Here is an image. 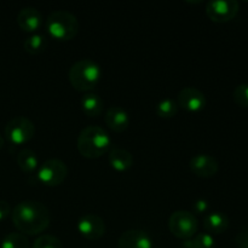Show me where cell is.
I'll use <instances>...</instances> for the list:
<instances>
[{
	"label": "cell",
	"mask_w": 248,
	"mask_h": 248,
	"mask_svg": "<svg viewBox=\"0 0 248 248\" xmlns=\"http://www.w3.org/2000/svg\"><path fill=\"white\" fill-rule=\"evenodd\" d=\"M208 210V202L203 199H199L194 203V211L196 213H205Z\"/></svg>",
	"instance_id": "27"
},
{
	"label": "cell",
	"mask_w": 248,
	"mask_h": 248,
	"mask_svg": "<svg viewBox=\"0 0 248 248\" xmlns=\"http://www.w3.org/2000/svg\"><path fill=\"white\" fill-rule=\"evenodd\" d=\"M104 121L110 130L124 132L130 126V116L124 108L119 106L109 107L104 114Z\"/></svg>",
	"instance_id": "13"
},
{
	"label": "cell",
	"mask_w": 248,
	"mask_h": 248,
	"mask_svg": "<svg viewBox=\"0 0 248 248\" xmlns=\"http://www.w3.org/2000/svg\"><path fill=\"white\" fill-rule=\"evenodd\" d=\"M206 103H207V99H206L205 93L196 87L186 86L178 92L177 104L178 107H182L184 110L190 111V113H199L205 108Z\"/></svg>",
	"instance_id": "9"
},
{
	"label": "cell",
	"mask_w": 248,
	"mask_h": 248,
	"mask_svg": "<svg viewBox=\"0 0 248 248\" xmlns=\"http://www.w3.org/2000/svg\"><path fill=\"white\" fill-rule=\"evenodd\" d=\"M4 144H5V140H4V137H2V136L0 135V149H1V148L4 147Z\"/></svg>",
	"instance_id": "28"
},
{
	"label": "cell",
	"mask_w": 248,
	"mask_h": 248,
	"mask_svg": "<svg viewBox=\"0 0 248 248\" xmlns=\"http://www.w3.org/2000/svg\"><path fill=\"white\" fill-rule=\"evenodd\" d=\"M118 248H153V239L145 230L128 229L119 237Z\"/></svg>",
	"instance_id": "12"
},
{
	"label": "cell",
	"mask_w": 248,
	"mask_h": 248,
	"mask_svg": "<svg viewBox=\"0 0 248 248\" xmlns=\"http://www.w3.org/2000/svg\"><path fill=\"white\" fill-rule=\"evenodd\" d=\"M169 229L178 239H191L199 230V220L190 211H174L169 218Z\"/></svg>",
	"instance_id": "5"
},
{
	"label": "cell",
	"mask_w": 248,
	"mask_h": 248,
	"mask_svg": "<svg viewBox=\"0 0 248 248\" xmlns=\"http://www.w3.org/2000/svg\"><path fill=\"white\" fill-rule=\"evenodd\" d=\"M47 46V40L41 34H33L24 40L23 47L31 55H38L43 52Z\"/></svg>",
	"instance_id": "20"
},
{
	"label": "cell",
	"mask_w": 248,
	"mask_h": 248,
	"mask_svg": "<svg viewBox=\"0 0 248 248\" xmlns=\"http://www.w3.org/2000/svg\"><path fill=\"white\" fill-rule=\"evenodd\" d=\"M17 165L27 174H33L39 169V160L31 149H22L17 154Z\"/></svg>",
	"instance_id": "18"
},
{
	"label": "cell",
	"mask_w": 248,
	"mask_h": 248,
	"mask_svg": "<svg viewBox=\"0 0 248 248\" xmlns=\"http://www.w3.org/2000/svg\"><path fill=\"white\" fill-rule=\"evenodd\" d=\"M35 135V125L26 116H15L5 126V136L11 144L21 145Z\"/></svg>",
	"instance_id": "6"
},
{
	"label": "cell",
	"mask_w": 248,
	"mask_h": 248,
	"mask_svg": "<svg viewBox=\"0 0 248 248\" xmlns=\"http://www.w3.org/2000/svg\"><path fill=\"white\" fill-rule=\"evenodd\" d=\"M78 150L87 159H97L109 152L111 147V138L103 127L90 125L82 128L78 136Z\"/></svg>",
	"instance_id": "2"
},
{
	"label": "cell",
	"mask_w": 248,
	"mask_h": 248,
	"mask_svg": "<svg viewBox=\"0 0 248 248\" xmlns=\"http://www.w3.org/2000/svg\"><path fill=\"white\" fill-rule=\"evenodd\" d=\"M236 245L239 248H248V229H242L236 235Z\"/></svg>",
	"instance_id": "25"
},
{
	"label": "cell",
	"mask_w": 248,
	"mask_h": 248,
	"mask_svg": "<svg viewBox=\"0 0 248 248\" xmlns=\"http://www.w3.org/2000/svg\"><path fill=\"white\" fill-rule=\"evenodd\" d=\"M178 104L177 101L172 98H165L162 101H160L156 106V113L157 115L161 116V118L170 119L173 118L178 113Z\"/></svg>",
	"instance_id": "22"
},
{
	"label": "cell",
	"mask_w": 248,
	"mask_h": 248,
	"mask_svg": "<svg viewBox=\"0 0 248 248\" xmlns=\"http://www.w3.org/2000/svg\"><path fill=\"white\" fill-rule=\"evenodd\" d=\"M230 224L229 217L223 212H211L203 218V228L208 234H223Z\"/></svg>",
	"instance_id": "16"
},
{
	"label": "cell",
	"mask_w": 248,
	"mask_h": 248,
	"mask_svg": "<svg viewBox=\"0 0 248 248\" xmlns=\"http://www.w3.org/2000/svg\"><path fill=\"white\" fill-rule=\"evenodd\" d=\"M102 77V69L97 62L90 58H84L70 67L68 78L78 91H90L98 84L99 79Z\"/></svg>",
	"instance_id": "3"
},
{
	"label": "cell",
	"mask_w": 248,
	"mask_h": 248,
	"mask_svg": "<svg viewBox=\"0 0 248 248\" xmlns=\"http://www.w3.org/2000/svg\"><path fill=\"white\" fill-rule=\"evenodd\" d=\"M11 213V207L10 203L5 200H0V222L4 220L7 216Z\"/></svg>",
	"instance_id": "26"
},
{
	"label": "cell",
	"mask_w": 248,
	"mask_h": 248,
	"mask_svg": "<svg viewBox=\"0 0 248 248\" xmlns=\"http://www.w3.org/2000/svg\"><path fill=\"white\" fill-rule=\"evenodd\" d=\"M109 165L113 167L115 171L124 172L127 171L132 167L133 165V156L128 150L124 149V148L115 147L110 149L108 155Z\"/></svg>",
	"instance_id": "15"
},
{
	"label": "cell",
	"mask_w": 248,
	"mask_h": 248,
	"mask_svg": "<svg viewBox=\"0 0 248 248\" xmlns=\"http://www.w3.org/2000/svg\"><path fill=\"white\" fill-rule=\"evenodd\" d=\"M240 10V4L236 0H212L207 2L206 14L213 22L224 23L235 18Z\"/></svg>",
	"instance_id": "8"
},
{
	"label": "cell",
	"mask_w": 248,
	"mask_h": 248,
	"mask_svg": "<svg viewBox=\"0 0 248 248\" xmlns=\"http://www.w3.org/2000/svg\"><path fill=\"white\" fill-rule=\"evenodd\" d=\"M191 172L201 178H210L217 174L219 170V164L210 154H196L194 155L189 162Z\"/></svg>",
	"instance_id": "11"
},
{
	"label": "cell",
	"mask_w": 248,
	"mask_h": 248,
	"mask_svg": "<svg viewBox=\"0 0 248 248\" xmlns=\"http://www.w3.org/2000/svg\"><path fill=\"white\" fill-rule=\"evenodd\" d=\"M15 227L23 235H39L50 225L51 215L44 203L34 200L21 201L11 212Z\"/></svg>",
	"instance_id": "1"
},
{
	"label": "cell",
	"mask_w": 248,
	"mask_h": 248,
	"mask_svg": "<svg viewBox=\"0 0 248 248\" xmlns=\"http://www.w3.org/2000/svg\"><path fill=\"white\" fill-rule=\"evenodd\" d=\"M80 24L77 16L65 10H56L47 16L46 29L52 38L57 40H72L77 36Z\"/></svg>",
	"instance_id": "4"
},
{
	"label": "cell",
	"mask_w": 248,
	"mask_h": 248,
	"mask_svg": "<svg viewBox=\"0 0 248 248\" xmlns=\"http://www.w3.org/2000/svg\"><path fill=\"white\" fill-rule=\"evenodd\" d=\"M43 23V15L36 7H22L17 14V24L24 31H35Z\"/></svg>",
	"instance_id": "14"
},
{
	"label": "cell",
	"mask_w": 248,
	"mask_h": 248,
	"mask_svg": "<svg viewBox=\"0 0 248 248\" xmlns=\"http://www.w3.org/2000/svg\"><path fill=\"white\" fill-rule=\"evenodd\" d=\"M68 176V167L60 159H48L39 165L36 179L47 186H57L65 181Z\"/></svg>",
	"instance_id": "7"
},
{
	"label": "cell",
	"mask_w": 248,
	"mask_h": 248,
	"mask_svg": "<svg viewBox=\"0 0 248 248\" xmlns=\"http://www.w3.org/2000/svg\"><path fill=\"white\" fill-rule=\"evenodd\" d=\"M184 248H215V239L208 232H200L191 239L184 240Z\"/></svg>",
	"instance_id": "19"
},
{
	"label": "cell",
	"mask_w": 248,
	"mask_h": 248,
	"mask_svg": "<svg viewBox=\"0 0 248 248\" xmlns=\"http://www.w3.org/2000/svg\"><path fill=\"white\" fill-rule=\"evenodd\" d=\"M31 248H64L62 241L52 235H41L36 237Z\"/></svg>",
	"instance_id": "23"
},
{
	"label": "cell",
	"mask_w": 248,
	"mask_h": 248,
	"mask_svg": "<svg viewBox=\"0 0 248 248\" xmlns=\"http://www.w3.org/2000/svg\"><path fill=\"white\" fill-rule=\"evenodd\" d=\"M78 232L87 240L101 239L106 232L104 220L94 213L84 215L78 222Z\"/></svg>",
	"instance_id": "10"
},
{
	"label": "cell",
	"mask_w": 248,
	"mask_h": 248,
	"mask_svg": "<svg viewBox=\"0 0 248 248\" xmlns=\"http://www.w3.org/2000/svg\"><path fill=\"white\" fill-rule=\"evenodd\" d=\"M1 248H29V241L22 232H10L2 239Z\"/></svg>",
	"instance_id": "21"
},
{
	"label": "cell",
	"mask_w": 248,
	"mask_h": 248,
	"mask_svg": "<svg viewBox=\"0 0 248 248\" xmlns=\"http://www.w3.org/2000/svg\"><path fill=\"white\" fill-rule=\"evenodd\" d=\"M81 108L87 116H99L104 109V101L99 94L93 92L85 93L81 98Z\"/></svg>",
	"instance_id": "17"
},
{
	"label": "cell",
	"mask_w": 248,
	"mask_h": 248,
	"mask_svg": "<svg viewBox=\"0 0 248 248\" xmlns=\"http://www.w3.org/2000/svg\"><path fill=\"white\" fill-rule=\"evenodd\" d=\"M232 97L237 106H240L241 108H248V84L237 85L235 87Z\"/></svg>",
	"instance_id": "24"
}]
</instances>
